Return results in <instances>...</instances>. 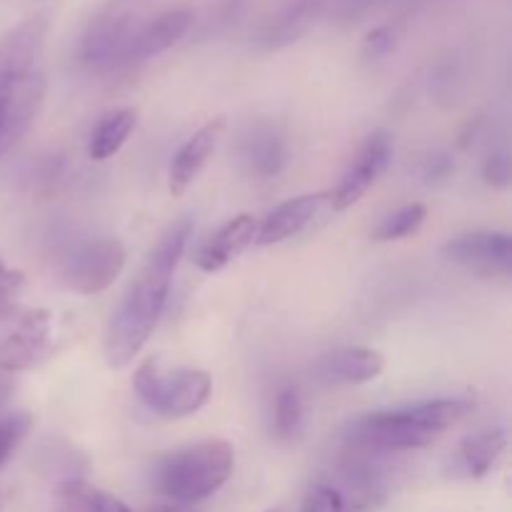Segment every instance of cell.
<instances>
[{
  "mask_svg": "<svg viewBox=\"0 0 512 512\" xmlns=\"http://www.w3.org/2000/svg\"><path fill=\"white\" fill-rule=\"evenodd\" d=\"M193 230V218L185 215L160 235L155 248L145 258V265L140 268L135 283L130 285L128 295L115 310L103 345L105 363L113 370H123L125 365L133 363V358H138V353L153 335L165 303H168L173 273L183 258L185 248H188Z\"/></svg>",
  "mask_w": 512,
  "mask_h": 512,
  "instance_id": "1",
  "label": "cell"
},
{
  "mask_svg": "<svg viewBox=\"0 0 512 512\" xmlns=\"http://www.w3.org/2000/svg\"><path fill=\"white\" fill-rule=\"evenodd\" d=\"M45 18H28L0 38V155L8 153L43 110Z\"/></svg>",
  "mask_w": 512,
  "mask_h": 512,
  "instance_id": "2",
  "label": "cell"
},
{
  "mask_svg": "<svg viewBox=\"0 0 512 512\" xmlns=\"http://www.w3.org/2000/svg\"><path fill=\"white\" fill-rule=\"evenodd\" d=\"M473 408V398H435L405 408L378 410L350 420L345 428V443L348 448L373 455L423 450L445 430L468 418Z\"/></svg>",
  "mask_w": 512,
  "mask_h": 512,
  "instance_id": "3",
  "label": "cell"
},
{
  "mask_svg": "<svg viewBox=\"0 0 512 512\" xmlns=\"http://www.w3.org/2000/svg\"><path fill=\"white\" fill-rule=\"evenodd\" d=\"M235 470V450L228 440H200L163 455L153 470L160 495L190 508L213 498Z\"/></svg>",
  "mask_w": 512,
  "mask_h": 512,
  "instance_id": "4",
  "label": "cell"
},
{
  "mask_svg": "<svg viewBox=\"0 0 512 512\" xmlns=\"http://www.w3.org/2000/svg\"><path fill=\"white\" fill-rule=\"evenodd\" d=\"M133 388L148 410L163 418L180 420L198 413L213 395V375L200 368L168 365L148 358L135 368Z\"/></svg>",
  "mask_w": 512,
  "mask_h": 512,
  "instance_id": "5",
  "label": "cell"
},
{
  "mask_svg": "<svg viewBox=\"0 0 512 512\" xmlns=\"http://www.w3.org/2000/svg\"><path fill=\"white\" fill-rule=\"evenodd\" d=\"M53 348V313L18 308L0 318V373H25L43 363Z\"/></svg>",
  "mask_w": 512,
  "mask_h": 512,
  "instance_id": "6",
  "label": "cell"
},
{
  "mask_svg": "<svg viewBox=\"0 0 512 512\" xmlns=\"http://www.w3.org/2000/svg\"><path fill=\"white\" fill-rule=\"evenodd\" d=\"M128 250L118 238H98L73 250L63 265V283L78 295H98L123 275Z\"/></svg>",
  "mask_w": 512,
  "mask_h": 512,
  "instance_id": "7",
  "label": "cell"
},
{
  "mask_svg": "<svg viewBox=\"0 0 512 512\" xmlns=\"http://www.w3.org/2000/svg\"><path fill=\"white\" fill-rule=\"evenodd\" d=\"M125 0H115L110 8L100 10L80 38V60L90 68H113L123 65L125 45L135 30V18Z\"/></svg>",
  "mask_w": 512,
  "mask_h": 512,
  "instance_id": "8",
  "label": "cell"
},
{
  "mask_svg": "<svg viewBox=\"0 0 512 512\" xmlns=\"http://www.w3.org/2000/svg\"><path fill=\"white\" fill-rule=\"evenodd\" d=\"M443 255L480 278H510L512 238L503 230H473L448 240Z\"/></svg>",
  "mask_w": 512,
  "mask_h": 512,
  "instance_id": "9",
  "label": "cell"
},
{
  "mask_svg": "<svg viewBox=\"0 0 512 512\" xmlns=\"http://www.w3.org/2000/svg\"><path fill=\"white\" fill-rule=\"evenodd\" d=\"M395 155V143L393 135L378 130V133L368 135L365 143L360 145L358 155L350 163V168L345 170L343 178H340L338 188L330 193V208L335 213H343V210L353 208L365 193L375 185V180L390 168Z\"/></svg>",
  "mask_w": 512,
  "mask_h": 512,
  "instance_id": "10",
  "label": "cell"
},
{
  "mask_svg": "<svg viewBox=\"0 0 512 512\" xmlns=\"http://www.w3.org/2000/svg\"><path fill=\"white\" fill-rule=\"evenodd\" d=\"M193 23V8H188V5H175V8H168L155 15V18H150L148 23L135 25L128 45H125L123 65L145 63V60L168 53L173 45H178L190 33Z\"/></svg>",
  "mask_w": 512,
  "mask_h": 512,
  "instance_id": "11",
  "label": "cell"
},
{
  "mask_svg": "<svg viewBox=\"0 0 512 512\" xmlns=\"http://www.w3.org/2000/svg\"><path fill=\"white\" fill-rule=\"evenodd\" d=\"M330 205V193H305L298 198H290L280 203L278 208L270 210L258 225L255 243L258 245H280L303 235L315 220L323 215Z\"/></svg>",
  "mask_w": 512,
  "mask_h": 512,
  "instance_id": "12",
  "label": "cell"
},
{
  "mask_svg": "<svg viewBox=\"0 0 512 512\" xmlns=\"http://www.w3.org/2000/svg\"><path fill=\"white\" fill-rule=\"evenodd\" d=\"M223 133H225L223 120L220 118L210 120V123H205L203 128L195 130V133L180 145L178 153L173 155V163H170V173H168V188L175 198H180V195H183L195 180H198V175L203 173L208 160L213 158Z\"/></svg>",
  "mask_w": 512,
  "mask_h": 512,
  "instance_id": "13",
  "label": "cell"
},
{
  "mask_svg": "<svg viewBox=\"0 0 512 512\" xmlns=\"http://www.w3.org/2000/svg\"><path fill=\"white\" fill-rule=\"evenodd\" d=\"M255 233H258V223H255L253 215H235L200 245L198 253H195V265L203 273H218L255 243Z\"/></svg>",
  "mask_w": 512,
  "mask_h": 512,
  "instance_id": "14",
  "label": "cell"
},
{
  "mask_svg": "<svg viewBox=\"0 0 512 512\" xmlns=\"http://www.w3.org/2000/svg\"><path fill=\"white\" fill-rule=\"evenodd\" d=\"M385 370L383 353L365 345H348L325 355L318 365V373L325 383L333 385H363L380 378Z\"/></svg>",
  "mask_w": 512,
  "mask_h": 512,
  "instance_id": "15",
  "label": "cell"
},
{
  "mask_svg": "<svg viewBox=\"0 0 512 512\" xmlns=\"http://www.w3.org/2000/svg\"><path fill=\"white\" fill-rule=\"evenodd\" d=\"M325 10V0H290L260 28L258 43L265 48H285L303 38Z\"/></svg>",
  "mask_w": 512,
  "mask_h": 512,
  "instance_id": "16",
  "label": "cell"
},
{
  "mask_svg": "<svg viewBox=\"0 0 512 512\" xmlns=\"http://www.w3.org/2000/svg\"><path fill=\"white\" fill-rule=\"evenodd\" d=\"M288 140L275 125H255L243 140V160L258 178H275L288 165Z\"/></svg>",
  "mask_w": 512,
  "mask_h": 512,
  "instance_id": "17",
  "label": "cell"
},
{
  "mask_svg": "<svg viewBox=\"0 0 512 512\" xmlns=\"http://www.w3.org/2000/svg\"><path fill=\"white\" fill-rule=\"evenodd\" d=\"M505 448H508V433H505V428L490 425V428L468 435L460 443V465H463V470L470 478L480 480L503 458Z\"/></svg>",
  "mask_w": 512,
  "mask_h": 512,
  "instance_id": "18",
  "label": "cell"
},
{
  "mask_svg": "<svg viewBox=\"0 0 512 512\" xmlns=\"http://www.w3.org/2000/svg\"><path fill=\"white\" fill-rule=\"evenodd\" d=\"M135 128H138V108H130V105L100 118V123L95 125L88 140L90 160L103 163V160L118 155L120 148L130 140V135L135 133Z\"/></svg>",
  "mask_w": 512,
  "mask_h": 512,
  "instance_id": "19",
  "label": "cell"
},
{
  "mask_svg": "<svg viewBox=\"0 0 512 512\" xmlns=\"http://www.w3.org/2000/svg\"><path fill=\"white\" fill-rule=\"evenodd\" d=\"M305 423V403L298 385H280L273 400V438L280 443H293L303 433Z\"/></svg>",
  "mask_w": 512,
  "mask_h": 512,
  "instance_id": "20",
  "label": "cell"
},
{
  "mask_svg": "<svg viewBox=\"0 0 512 512\" xmlns=\"http://www.w3.org/2000/svg\"><path fill=\"white\" fill-rule=\"evenodd\" d=\"M428 220V208L423 203L403 205L400 210L390 213L388 218L380 220L378 228L373 230L375 243H395V240L413 238Z\"/></svg>",
  "mask_w": 512,
  "mask_h": 512,
  "instance_id": "21",
  "label": "cell"
},
{
  "mask_svg": "<svg viewBox=\"0 0 512 512\" xmlns=\"http://www.w3.org/2000/svg\"><path fill=\"white\" fill-rule=\"evenodd\" d=\"M33 430V415L18 410V413H8L0 418V468L8 465L15 450L25 443V438Z\"/></svg>",
  "mask_w": 512,
  "mask_h": 512,
  "instance_id": "22",
  "label": "cell"
},
{
  "mask_svg": "<svg viewBox=\"0 0 512 512\" xmlns=\"http://www.w3.org/2000/svg\"><path fill=\"white\" fill-rule=\"evenodd\" d=\"M100 503H103L100 490L83 483V480H68L60 488L53 512H100Z\"/></svg>",
  "mask_w": 512,
  "mask_h": 512,
  "instance_id": "23",
  "label": "cell"
},
{
  "mask_svg": "<svg viewBox=\"0 0 512 512\" xmlns=\"http://www.w3.org/2000/svg\"><path fill=\"white\" fill-rule=\"evenodd\" d=\"M25 290V275L20 270L5 265L0 258V318L20 308V298Z\"/></svg>",
  "mask_w": 512,
  "mask_h": 512,
  "instance_id": "24",
  "label": "cell"
},
{
  "mask_svg": "<svg viewBox=\"0 0 512 512\" xmlns=\"http://www.w3.org/2000/svg\"><path fill=\"white\" fill-rule=\"evenodd\" d=\"M348 503H345L343 493L335 485L320 483L305 495L300 512H348Z\"/></svg>",
  "mask_w": 512,
  "mask_h": 512,
  "instance_id": "25",
  "label": "cell"
},
{
  "mask_svg": "<svg viewBox=\"0 0 512 512\" xmlns=\"http://www.w3.org/2000/svg\"><path fill=\"white\" fill-rule=\"evenodd\" d=\"M395 45H398V25L393 23L378 25V28H373L368 35H365L363 55L368 60H383L393 53Z\"/></svg>",
  "mask_w": 512,
  "mask_h": 512,
  "instance_id": "26",
  "label": "cell"
},
{
  "mask_svg": "<svg viewBox=\"0 0 512 512\" xmlns=\"http://www.w3.org/2000/svg\"><path fill=\"white\" fill-rule=\"evenodd\" d=\"M483 178L485 183L493 188H508L512 180V163L508 153H493L483 165Z\"/></svg>",
  "mask_w": 512,
  "mask_h": 512,
  "instance_id": "27",
  "label": "cell"
},
{
  "mask_svg": "<svg viewBox=\"0 0 512 512\" xmlns=\"http://www.w3.org/2000/svg\"><path fill=\"white\" fill-rule=\"evenodd\" d=\"M455 170V163L450 155H433V158L428 160V165H425V178L430 180V183H435V180H445L450 173Z\"/></svg>",
  "mask_w": 512,
  "mask_h": 512,
  "instance_id": "28",
  "label": "cell"
},
{
  "mask_svg": "<svg viewBox=\"0 0 512 512\" xmlns=\"http://www.w3.org/2000/svg\"><path fill=\"white\" fill-rule=\"evenodd\" d=\"M13 390H15L13 378H10L8 373H0V410H3L5 405H8V400H10V395H13Z\"/></svg>",
  "mask_w": 512,
  "mask_h": 512,
  "instance_id": "29",
  "label": "cell"
},
{
  "mask_svg": "<svg viewBox=\"0 0 512 512\" xmlns=\"http://www.w3.org/2000/svg\"><path fill=\"white\" fill-rule=\"evenodd\" d=\"M373 3L375 0H340V8H343L345 13H355V10H365Z\"/></svg>",
  "mask_w": 512,
  "mask_h": 512,
  "instance_id": "30",
  "label": "cell"
},
{
  "mask_svg": "<svg viewBox=\"0 0 512 512\" xmlns=\"http://www.w3.org/2000/svg\"><path fill=\"white\" fill-rule=\"evenodd\" d=\"M145 512H193V510L185 508V505H178V503H168V505H155V508H150Z\"/></svg>",
  "mask_w": 512,
  "mask_h": 512,
  "instance_id": "31",
  "label": "cell"
},
{
  "mask_svg": "<svg viewBox=\"0 0 512 512\" xmlns=\"http://www.w3.org/2000/svg\"><path fill=\"white\" fill-rule=\"evenodd\" d=\"M265 512H280V510H265Z\"/></svg>",
  "mask_w": 512,
  "mask_h": 512,
  "instance_id": "32",
  "label": "cell"
},
{
  "mask_svg": "<svg viewBox=\"0 0 512 512\" xmlns=\"http://www.w3.org/2000/svg\"><path fill=\"white\" fill-rule=\"evenodd\" d=\"M0 510H3V508H0Z\"/></svg>",
  "mask_w": 512,
  "mask_h": 512,
  "instance_id": "33",
  "label": "cell"
}]
</instances>
